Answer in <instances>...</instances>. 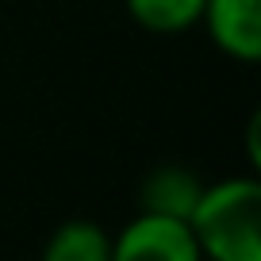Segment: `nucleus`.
Instances as JSON below:
<instances>
[{
    "label": "nucleus",
    "instance_id": "obj_1",
    "mask_svg": "<svg viewBox=\"0 0 261 261\" xmlns=\"http://www.w3.org/2000/svg\"><path fill=\"white\" fill-rule=\"evenodd\" d=\"M204 261H261V185L257 177L207 180L188 215Z\"/></svg>",
    "mask_w": 261,
    "mask_h": 261
},
{
    "label": "nucleus",
    "instance_id": "obj_2",
    "mask_svg": "<svg viewBox=\"0 0 261 261\" xmlns=\"http://www.w3.org/2000/svg\"><path fill=\"white\" fill-rule=\"evenodd\" d=\"M112 261H204L188 223L139 212L112 234Z\"/></svg>",
    "mask_w": 261,
    "mask_h": 261
},
{
    "label": "nucleus",
    "instance_id": "obj_3",
    "mask_svg": "<svg viewBox=\"0 0 261 261\" xmlns=\"http://www.w3.org/2000/svg\"><path fill=\"white\" fill-rule=\"evenodd\" d=\"M200 27L223 58L242 65L261 62V0H204Z\"/></svg>",
    "mask_w": 261,
    "mask_h": 261
},
{
    "label": "nucleus",
    "instance_id": "obj_4",
    "mask_svg": "<svg viewBox=\"0 0 261 261\" xmlns=\"http://www.w3.org/2000/svg\"><path fill=\"white\" fill-rule=\"evenodd\" d=\"M204 185L207 180L196 169H188V165H158V169H150L146 180L139 185V212L188 223V215H192Z\"/></svg>",
    "mask_w": 261,
    "mask_h": 261
},
{
    "label": "nucleus",
    "instance_id": "obj_5",
    "mask_svg": "<svg viewBox=\"0 0 261 261\" xmlns=\"http://www.w3.org/2000/svg\"><path fill=\"white\" fill-rule=\"evenodd\" d=\"M39 261H112V234L96 219H65L50 230Z\"/></svg>",
    "mask_w": 261,
    "mask_h": 261
},
{
    "label": "nucleus",
    "instance_id": "obj_6",
    "mask_svg": "<svg viewBox=\"0 0 261 261\" xmlns=\"http://www.w3.org/2000/svg\"><path fill=\"white\" fill-rule=\"evenodd\" d=\"M127 19L150 35H185L200 27L204 0H123Z\"/></svg>",
    "mask_w": 261,
    "mask_h": 261
}]
</instances>
